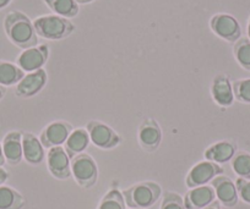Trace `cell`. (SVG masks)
Returning a JSON list of instances; mask_svg holds the SVG:
<instances>
[{
    "label": "cell",
    "mask_w": 250,
    "mask_h": 209,
    "mask_svg": "<svg viewBox=\"0 0 250 209\" xmlns=\"http://www.w3.org/2000/svg\"><path fill=\"white\" fill-rule=\"evenodd\" d=\"M4 30L10 42L21 49L25 50L37 45L38 36L33 21L21 11H10L5 16Z\"/></svg>",
    "instance_id": "1"
},
{
    "label": "cell",
    "mask_w": 250,
    "mask_h": 209,
    "mask_svg": "<svg viewBox=\"0 0 250 209\" xmlns=\"http://www.w3.org/2000/svg\"><path fill=\"white\" fill-rule=\"evenodd\" d=\"M37 36L49 40H60L69 37L75 31V25L69 19L58 15L40 16L33 20Z\"/></svg>",
    "instance_id": "2"
},
{
    "label": "cell",
    "mask_w": 250,
    "mask_h": 209,
    "mask_svg": "<svg viewBox=\"0 0 250 209\" xmlns=\"http://www.w3.org/2000/svg\"><path fill=\"white\" fill-rule=\"evenodd\" d=\"M160 185L152 181L139 182L123 192L126 206L133 209H146L152 207L161 197Z\"/></svg>",
    "instance_id": "3"
},
{
    "label": "cell",
    "mask_w": 250,
    "mask_h": 209,
    "mask_svg": "<svg viewBox=\"0 0 250 209\" xmlns=\"http://www.w3.org/2000/svg\"><path fill=\"white\" fill-rule=\"evenodd\" d=\"M71 172L75 181L83 189H90L96 184L98 177L97 164L91 155L86 153L76 155L70 163Z\"/></svg>",
    "instance_id": "4"
},
{
    "label": "cell",
    "mask_w": 250,
    "mask_h": 209,
    "mask_svg": "<svg viewBox=\"0 0 250 209\" xmlns=\"http://www.w3.org/2000/svg\"><path fill=\"white\" fill-rule=\"evenodd\" d=\"M210 28L217 37L229 43H235L242 36L239 22L229 14L213 15L210 20Z\"/></svg>",
    "instance_id": "5"
},
{
    "label": "cell",
    "mask_w": 250,
    "mask_h": 209,
    "mask_svg": "<svg viewBox=\"0 0 250 209\" xmlns=\"http://www.w3.org/2000/svg\"><path fill=\"white\" fill-rule=\"evenodd\" d=\"M86 130H87L88 134H90L91 141L97 147L102 148V150L114 148L122 141L119 134L115 131H113L108 125L100 121H96V120H92V121L88 122Z\"/></svg>",
    "instance_id": "6"
},
{
    "label": "cell",
    "mask_w": 250,
    "mask_h": 209,
    "mask_svg": "<svg viewBox=\"0 0 250 209\" xmlns=\"http://www.w3.org/2000/svg\"><path fill=\"white\" fill-rule=\"evenodd\" d=\"M49 57V47L47 44L36 45V47L25 49L16 59L18 66L22 71L33 73L42 69Z\"/></svg>",
    "instance_id": "7"
},
{
    "label": "cell",
    "mask_w": 250,
    "mask_h": 209,
    "mask_svg": "<svg viewBox=\"0 0 250 209\" xmlns=\"http://www.w3.org/2000/svg\"><path fill=\"white\" fill-rule=\"evenodd\" d=\"M225 170L222 167L208 160V162H201L196 164L193 169L189 171L187 176V186L194 189V187L204 186L208 181H212L216 176L223 174Z\"/></svg>",
    "instance_id": "8"
},
{
    "label": "cell",
    "mask_w": 250,
    "mask_h": 209,
    "mask_svg": "<svg viewBox=\"0 0 250 209\" xmlns=\"http://www.w3.org/2000/svg\"><path fill=\"white\" fill-rule=\"evenodd\" d=\"M139 145L146 152H155L162 141V130L156 120L146 119L139 127L138 132Z\"/></svg>",
    "instance_id": "9"
},
{
    "label": "cell",
    "mask_w": 250,
    "mask_h": 209,
    "mask_svg": "<svg viewBox=\"0 0 250 209\" xmlns=\"http://www.w3.org/2000/svg\"><path fill=\"white\" fill-rule=\"evenodd\" d=\"M73 132V126L66 121H55L48 125L42 131L40 141L43 147L53 148L66 142L68 137Z\"/></svg>",
    "instance_id": "10"
},
{
    "label": "cell",
    "mask_w": 250,
    "mask_h": 209,
    "mask_svg": "<svg viewBox=\"0 0 250 209\" xmlns=\"http://www.w3.org/2000/svg\"><path fill=\"white\" fill-rule=\"evenodd\" d=\"M47 164L50 174L57 179L65 180L70 176V160L64 147L58 146V147L50 148L47 155Z\"/></svg>",
    "instance_id": "11"
},
{
    "label": "cell",
    "mask_w": 250,
    "mask_h": 209,
    "mask_svg": "<svg viewBox=\"0 0 250 209\" xmlns=\"http://www.w3.org/2000/svg\"><path fill=\"white\" fill-rule=\"evenodd\" d=\"M47 73L43 69L30 73L18 83L16 95L21 98L33 97L43 90V87L47 83Z\"/></svg>",
    "instance_id": "12"
},
{
    "label": "cell",
    "mask_w": 250,
    "mask_h": 209,
    "mask_svg": "<svg viewBox=\"0 0 250 209\" xmlns=\"http://www.w3.org/2000/svg\"><path fill=\"white\" fill-rule=\"evenodd\" d=\"M212 187L215 190L216 197L218 198L220 203L223 206L234 207L238 202L237 187L233 184L232 180L227 176H216L212 180Z\"/></svg>",
    "instance_id": "13"
},
{
    "label": "cell",
    "mask_w": 250,
    "mask_h": 209,
    "mask_svg": "<svg viewBox=\"0 0 250 209\" xmlns=\"http://www.w3.org/2000/svg\"><path fill=\"white\" fill-rule=\"evenodd\" d=\"M216 198L215 190L212 186L194 187L188 192L184 199V206L187 209H204L212 203Z\"/></svg>",
    "instance_id": "14"
},
{
    "label": "cell",
    "mask_w": 250,
    "mask_h": 209,
    "mask_svg": "<svg viewBox=\"0 0 250 209\" xmlns=\"http://www.w3.org/2000/svg\"><path fill=\"white\" fill-rule=\"evenodd\" d=\"M211 95L213 100L221 107H230L234 100V93H233L232 85L229 78L226 75L221 74L213 78L212 86H211Z\"/></svg>",
    "instance_id": "15"
},
{
    "label": "cell",
    "mask_w": 250,
    "mask_h": 209,
    "mask_svg": "<svg viewBox=\"0 0 250 209\" xmlns=\"http://www.w3.org/2000/svg\"><path fill=\"white\" fill-rule=\"evenodd\" d=\"M3 153L9 164L16 165L23 157L22 134L18 131L9 132L3 141Z\"/></svg>",
    "instance_id": "16"
},
{
    "label": "cell",
    "mask_w": 250,
    "mask_h": 209,
    "mask_svg": "<svg viewBox=\"0 0 250 209\" xmlns=\"http://www.w3.org/2000/svg\"><path fill=\"white\" fill-rule=\"evenodd\" d=\"M22 152L26 162L38 165L44 159V150L40 139L30 132L22 133Z\"/></svg>",
    "instance_id": "17"
},
{
    "label": "cell",
    "mask_w": 250,
    "mask_h": 209,
    "mask_svg": "<svg viewBox=\"0 0 250 209\" xmlns=\"http://www.w3.org/2000/svg\"><path fill=\"white\" fill-rule=\"evenodd\" d=\"M237 152V146L235 143L229 142V141H221V142L215 143L210 146L205 151V158L210 162L213 163H227L232 160Z\"/></svg>",
    "instance_id": "18"
},
{
    "label": "cell",
    "mask_w": 250,
    "mask_h": 209,
    "mask_svg": "<svg viewBox=\"0 0 250 209\" xmlns=\"http://www.w3.org/2000/svg\"><path fill=\"white\" fill-rule=\"evenodd\" d=\"M88 143H90V134L87 130L78 129L71 132L70 136L68 137L64 150L68 153L69 158L73 159L74 157L81 154L86 150Z\"/></svg>",
    "instance_id": "19"
},
{
    "label": "cell",
    "mask_w": 250,
    "mask_h": 209,
    "mask_svg": "<svg viewBox=\"0 0 250 209\" xmlns=\"http://www.w3.org/2000/svg\"><path fill=\"white\" fill-rule=\"evenodd\" d=\"M25 77V71L20 69L18 65L9 61H0V86L16 85Z\"/></svg>",
    "instance_id": "20"
},
{
    "label": "cell",
    "mask_w": 250,
    "mask_h": 209,
    "mask_svg": "<svg viewBox=\"0 0 250 209\" xmlns=\"http://www.w3.org/2000/svg\"><path fill=\"white\" fill-rule=\"evenodd\" d=\"M44 3L53 13L65 19L75 18L80 10L76 0H44Z\"/></svg>",
    "instance_id": "21"
},
{
    "label": "cell",
    "mask_w": 250,
    "mask_h": 209,
    "mask_svg": "<svg viewBox=\"0 0 250 209\" xmlns=\"http://www.w3.org/2000/svg\"><path fill=\"white\" fill-rule=\"evenodd\" d=\"M25 204L23 197L8 186H0V209H21Z\"/></svg>",
    "instance_id": "22"
},
{
    "label": "cell",
    "mask_w": 250,
    "mask_h": 209,
    "mask_svg": "<svg viewBox=\"0 0 250 209\" xmlns=\"http://www.w3.org/2000/svg\"><path fill=\"white\" fill-rule=\"evenodd\" d=\"M233 55L243 69L250 71V39L240 37L233 47Z\"/></svg>",
    "instance_id": "23"
},
{
    "label": "cell",
    "mask_w": 250,
    "mask_h": 209,
    "mask_svg": "<svg viewBox=\"0 0 250 209\" xmlns=\"http://www.w3.org/2000/svg\"><path fill=\"white\" fill-rule=\"evenodd\" d=\"M232 169L238 176L250 180V154L247 152L235 153L232 158Z\"/></svg>",
    "instance_id": "24"
},
{
    "label": "cell",
    "mask_w": 250,
    "mask_h": 209,
    "mask_svg": "<svg viewBox=\"0 0 250 209\" xmlns=\"http://www.w3.org/2000/svg\"><path fill=\"white\" fill-rule=\"evenodd\" d=\"M98 209H125L124 196L118 190H110L102 198Z\"/></svg>",
    "instance_id": "25"
},
{
    "label": "cell",
    "mask_w": 250,
    "mask_h": 209,
    "mask_svg": "<svg viewBox=\"0 0 250 209\" xmlns=\"http://www.w3.org/2000/svg\"><path fill=\"white\" fill-rule=\"evenodd\" d=\"M234 98L240 103L250 104V78L237 80L232 85Z\"/></svg>",
    "instance_id": "26"
},
{
    "label": "cell",
    "mask_w": 250,
    "mask_h": 209,
    "mask_svg": "<svg viewBox=\"0 0 250 209\" xmlns=\"http://www.w3.org/2000/svg\"><path fill=\"white\" fill-rule=\"evenodd\" d=\"M160 209H187L182 197L174 192H166Z\"/></svg>",
    "instance_id": "27"
},
{
    "label": "cell",
    "mask_w": 250,
    "mask_h": 209,
    "mask_svg": "<svg viewBox=\"0 0 250 209\" xmlns=\"http://www.w3.org/2000/svg\"><path fill=\"white\" fill-rule=\"evenodd\" d=\"M235 187H237V192L240 196V198L245 203L250 204V180L239 177L237 180V182H235Z\"/></svg>",
    "instance_id": "28"
},
{
    "label": "cell",
    "mask_w": 250,
    "mask_h": 209,
    "mask_svg": "<svg viewBox=\"0 0 250 209\" xmlns=\"http://www.w3.org/2000/svg\"><path fill=\"white\" fill-rule=\"evenodd\" d=\"M6 179H8V172H6L4 169H1V168H0V185L4 184V182L6 181Z\"/></svg>",
    "instance_id": "29"
},
{
    "label": "cell",
    "mask_w": 250,
    "mask_h": 209,
    "mask_svg": "<svg viewBox=\"0 0 250 209\" xmlns=\"http://www.w3.org/2000/svg\"><path fill=\"white\" fill-rule=\"evenodd\" d=\"M204 209H221V206H220V202L218 201H213L212 203L208 204V207H205Z\"/></svg>",
    "instance_id": "30"
},
{
    "label": "cell",
    "mask_w": 250,
    "mask_h": 209,
    "mask_svg": "<svg viewBox=\"0 0 250 209\" xmlns=\"http://www.w3.org/2000/svg\"><path fill=\"white\" fill-rule=\"evenodd\" d=\"M11 1H13V0H0V10L4 8H6V6H8Z\"/></svg>",
    "instance_id": "31"
},
{
    "label": "cell",
    "mask_w": 250,
    "mask_h": 209,
    "mask_svg": "<svg viewBox=\"0 0 250 209\" xmlns=\"http://www.w3.org/2000/svg\"><path fill=\"white\" fill-rule=\"evenodd\" d=\"M5 163V157H4V153H3V146L0 145V167Z\"/></svg>",
    "instance_id": "32"
},
{
    "label": "cell",
    "mask_w": 250,
    "mask_h": 209,
    "mask_svg": "<svg viewBox=\"0 0 250 209\" xmlns=\"http://www.w3.org/2000/svg\"><path fill=\"white\" fill-rule=\"evenodd\" d=\"M6 93V88L4 86H0V100L3 99V97L5 95Z\"/></svg>",
    "instance_id": "33"
},
{
    "label": "cell",
    "mask_w": 250,
    "mask_h": 209,
    "mask_svg": "<svg viewBox=\"0 0 250 209\" xmlns=\"http://www.w3.org/2000/svg\"><path fill=\"white\" fill-rule=\"evenodd\" d=\"M95 1V0H76V3L78 4H90Z\"/></svg>",
    "instance_id": "34"
},
{
    "label": "cell",
    "mask_w": 250,
    "mask_h": 209,
    "mask_svg": "<svg viewBox=\"0 0 250 209\" xmlns=\"http://www.w3.org/2000/svg\"><path fill=\"white\" fill-rule=\"evenodd\" d=\"M247 32H248V38H249V39H250V18H249V21H248Z\"/></svg>",
    "instance_id": "35"
}]
</instances>
